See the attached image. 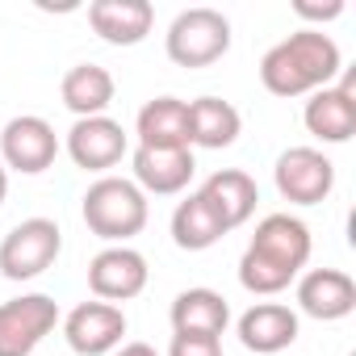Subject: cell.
<instances>
[{"label": "cell", "mask_w": 356, "mask_h": 356, "mask_svg": "<svg viewBox=\"0 0 356 356\" xmlns=\"http://www.w3.org/2000/svg\"><path fill=\"white\" fill-rule=\"evenodd\" d=\"M84 222L105 243H126L147 227V193L126 176H101L84 193Z\"/></svg>", "instance_id": "3957f363"}, {"label": "cell", "mask_w": 356, "mask_h": 356, "mask_svg": "<svg viewBox=\"0 0 356 356\" xmlns=\"http://www.w3.org/2000/svg\"><path fill=\"white\" fill-rule=\"evenodd\" d=\"M113 356H159V352H155L151 343H138V339H134V343H122Z\"/></svg>", "instance_id": "d4e9b609"}, {"label": "cell", "mask_w": 356, "mask_h": 356, "mask_svg": "<svg viewBox=\"0 0 356 356\" xmlns=\"http://www.w3.org/2000/svg\"><path fill=\"white\" fill-rule=\"evenodd\" d=\"M163 47H168V59L176 67H210L231 51V22L218 9H206V5L185 9L168 26Z\"/></svg>", "instance_id": "277c9868"}, {"label": "cell", "mask_w": 356, "mask_h": 356, "mask_svg": "<svg viewBox=\"0 0 356 356\" xmlns=\"http://www.w3.org/2000/svg\"><path fill=\"white\" fill-rule=\"evenodd\" d=\"M59 155V134L47 118L38 113H22L5 126L0 134V163H9L13 172H26V176H38L55 163Z\"/></svg>", "instance_id": "ba28073f"}, {"label": "cell", "mask_w": 356, "mask_h": 356, "mask_svg": "<svg viewBox=\"0 0 356 356\" xmlns=\"http://www.w3.org/2000/svg\"><path fill=\"white\" fill-rule=\"evenodd\" d=\"M197 197L210 206V214L222 222V231H235L243 227L252 214H256V202H260V189L248 172L239 168H218L210 181L197 189Z\"/></svg>", "instance_id": "9a60e30c"}, {"label": "cell", "mask_w": 356, "mask_h": 356, "mask_svg": "<svg viewBox=\"0 0 356 356\" xmlns=\"http://www.w3.org/2000/svg\"><path fill=\"white\" fill-rule=\"evenodd\" d=\"M67 155L76 159V168L84 172H109L122 155H126V130L113 118H76V126L67 130Z\"/></svg>", "instance_id": "4fadbf2b"}, {"label": "cell", "mask_w": 356, "mask_h": 356, "mask_svg": "<svg viewBox=\"0 0 356 356\" xmlns=\"http://www.w3.org/2000/svg\"><path fill=\"white\" fill-rule=\"evenodd\" d=\"M168 356H222V339H214V335H172Z\"/></svg>", "instance_id": "603a6c76"}, {"label": "cell", "mask_w": 356, "mask_h": 356, "mask_svg": "<svg viewBox=\"0 0 356 356\" xmlns=\"http://www.w3.org/2000/svg\"><path fill=\"white\" fill-rule=\"evenodd\" d=\"M239 339H243L248 352H260V356L285 352L298 339V314L281 302H256L239 318Z\"/></svg>", "instance_id": "e0dca14e"}, {"label": "cell", "mask_w": 356, "mask_h": 356, "mask_svg": "<svg viewBox=\"0 0 356 356\" xmlns=\"http://www.w3.org/2000/svg\"><path fill=\"white\" fill-rule=\"evenodd\" d=\"M339 47L323 30H298L281 38L264 59H260V84L273 97H302L318 92L339 76Z\"/></svg>", "instance_id": "7a4b0ae2"}, {"label": "cell", "mask_w": 356, "mask_h": 356, "mask_svg": "<svg viewBox=\"0 0 356 356\" xmlns=\"http://www.w3.org/2000/svg\"><path fill=\"white\" fill-rule=\"evenodd\" d=\"M59 323V302L47 293H22L0 302V356H30Z\"/></svg>", "instance_id": "8992f818"}, {"label": "cell", "mask_w": 356, "mask_h": 356, "mask_svg": "<svg viewBox=\"0 0 356 356\" xmlns=\"http://www.w3.org/2000/svg\"><path fill=\"white\" fill-rule=\"evenodd\" d=\"M302 122L323 143H348L356 134V80L343 76L339 84H327L318 92H310Z\"/></svg>", "instance_id": "8fae6325"}, {"label": "cell", "mask_w": 356, "mask_h": 356, "mask_svg": "<svg viewBox=\"0 0 356 356\" xmlns=\"http://www.w3.org/2000/svg\"><path fill=\"white\" fill-rule=\"evenodd\" d=\"M231 323V306L222 293L214 289H185V293H176L172 302V331L176 335H222Z\"/></svg>", "instance_id": "ac0fdd59"}, {"label": "cell", "mask_w": 356, "mask_h": 356, "mask_svg": "<svg viewBox=\"0 0 356 356\" xmlns=\"http://www.w3.org/2000/svg\"><path fill=\"white\" fill-rule=\"evenodd\" d=\"M113 76L101 67V63H76L67 76H63V84H59V97H63V105L76 113V118H101L105 109H109V101H113Z\"/></svg>", "instance_id": "44dd1931"}, {"label": "cell", "mask_w": 356, "mask_h": 356, "mask_svg": "<svg viewBox=\"0 0 356 356\" xmlns=\"http://www.w3.org/2000/svg\"><path fill=\"white\" fill-rule=\"evenodd\" d=\"M88 26L109 47H138L155 26V9H151V0H92Z\"/></svg>", "instance_id": "2e32d148"}, {"label": "cell", "mask_w": 356, "mask_h": 356, "mask_svg": "<svg viewBox=\"0 0 356 356\" xmlns=\"http://www.w3.org/2000/svg\"><path fill=\"white\" fill-rule=\"evenodd\" d=\"M134 130L138 147H189V105L176 97H155L138 109Z\"/></svg>", "instance_id": "ffe728a7"}, {"label": "cell", "mask_w": 356, "mask_h": 356, "mask_svg": "<svg viewBox=\"0 0 356 356\" xmlns=\"http://www.w3.org/2000/svg\"><path fill=\"white\" fill-rule=\"evenodd\" d=\"M273 176H277V193L285 202H293V206H318L335 189V163L323 151H314V147L281 151Z\"/></svg>", "instance_id": "52a82bcc"}, {"label": "cell", "mask_w": 356, "mask_h": 356, "mask_svg": "<svg viewBox=\"0 0 356 356\" xmlns=\"http://www.w3.org/2000/svg\"><path fill=\"white\" fill-rule=\"evenodd\" d=\"M63 252V231L55 218H26L0 239V277L34 281L42 277Z\"/></svg>", "instance_id": "5b68a950"}, {"label": "cell", "mask_w": 356, "mask_h": 356, "mask_svg": "<svg viewBox=\"0 0 356 356\" xmlns=\"http://www.w3.org/2000/svg\"><path fill=\"white\" fill-rule=\"evenodd\" d=\"M298 306L318 323L348 318L356 310V281L343 268H310L298 281Z\"/></svg>", "instance_id": "5bb4252c"}, {"label": "cell", "mask_w": 356, "mask_h": 356, "mask_svg": "<svg viewBox=\"0 0 356 356\" xmlns=\"http://www.w3.org/2000/svg\"><path fill=\"white\" fill-rule=\"evenodd\" d=\"M222 235H227L222 222L210 214V206H206L197 193H189L181 206L172 210V239H176V248H181V252H206V248H214Z\"/></svg>", "instance_id": "7402d4cb"}, {"label": "cell", "mask_w": 356, "mask_h": 356, "mask_svg": "<svg viewBox=\"0 0 356 356\" xmlns=\"http://www.w3.org/2000/svg\"><path fill=\"white\" fill-rule=\"evenodd\" d=\"M5 197H9V168L0 163V206H5Z\"/></svg>", "instance_id": "484cf974"}, {"label": "cell", "mask_w": 356, "mask_h": 356, "mask_svg": "<svg viewBox=\"0 0 356 356\" xmlns=\"http://www.w3.org/2000/svg\"><path fill=\"white\" fill-rule=\"evenodd\" d=\"M293 13H298V17H306V22H331V17H339V13H343V5H339V0H331V5H310V0H298Z\"/></svg>", "instance_id": "cb8c5ba5"}, {"label": "cell", "mask_w": 356, "mask_h": 356, "mask_svg": "<svg viewBox=\"0 0 356 356\" xmlns=\"http://www.w3.org/2000/svg\"><path fill=\"white\" fill-rule=\"evenodd\" d=\"M197 172L189 147H134V185L155 197L181 193Z\"/></svg>", "instance_id": "7c38bea8"}, {"label": "cell", "mask_w": 356, "mask_h": 356, "mask_svg": "<svg viewBox=\"0 0 356 356\" xmlns=\"http://www.w3.org/2000/svg\"><path fill=\"white\" fill-rule=\"evenodd\" d=\"M310 248H314L310 243V227L302 218L268 214L256 227V235H252V243H248V252L239 260V285L248 293H260V298L281 293L306 268Z\"/></svg>", "instance_id": "6da1fadb"}, {"label": "cell", "mask_w": 356, "mask_h": 356, "mask_svg": "<svg viewBox=\"0 0 356 356\" xmlns=\"http://www.w3.org/2000/svg\"><path fill=\"white\" fill-rule=\"evenodd\" d=\"M88 289L101 298V302H130L147 289V260L143 252L126 248V243H113L105 252L92 256L88 264Z\"/></svg>", "instance_id": "30bf717a"}, {"label": "cell", "mask_w": 356, "mask_h": 356, "mask_svg": "<svg viewBox=\"0 0 356 356\" xmlns=\"http://www.w3.org/2000/svg\"><path fill=\"white\" fill-rule=\"evenodd\" d=\"M243 118L231 101L222 97H197L189 101V147H206V151H222L239 138Z\"/></svg>", "instance_id": "d6986e66"}, {"label": "cell", "mask_w": 356, "mask_h": 356, "mask_svg": "<svg viewBox=\"0 0 356 356\" xmlns=\"http://www.w3.org/2000/svg\"><path fill=\"white\" fill-rule=\"evenodd\" d=\"M126 335V314L113 302H80L63 318V339L76 356H105L118 352Z\"/></svg>", "instance_id": "9c48e42d"}]
</instances>
